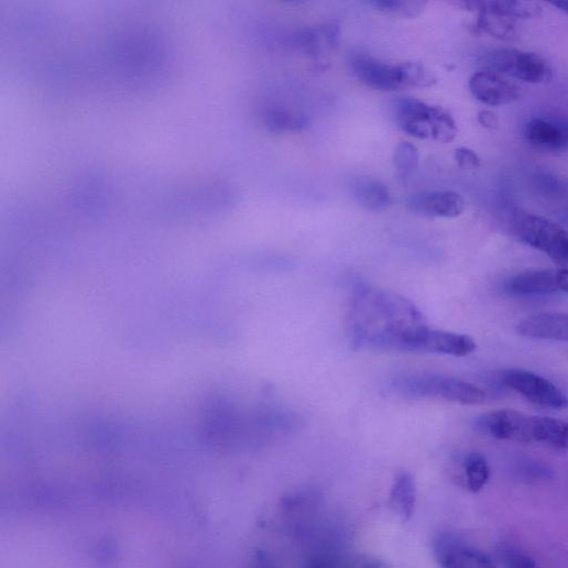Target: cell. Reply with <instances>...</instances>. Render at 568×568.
I'll use <instances>...</instances> for the list:
<instances>
[{
    "label": "cell",
    "instance_id": "12",
    "mask_svg": "<svg viewBox=\"0 0 568 568\" xmlns=\"http://www.w3.org/2000/svg\"><path fill=\"white\" fill-rule=\"evenodd\" d=\"M469 87L478 101L490 107L511 105L521 96L520 88L505 76L485 69L471 77Z\"/></svg>",
    "mask_w": 568,
    "mask_h": 568
},
{
    "label": "cell",
    "instance_id": "7",
    "mask_svg": "<svg viewBox=\"0 0 568 568\" xmlns=\"http://www.w3.org/2000/svg\"><path fill=\"white\" fill-rule=\"evenodd\" d=\"M502 383L520 393L526 400L543 408L564 409L568 397L549 380L525 370H506L501 374Z\"/></svg>",
    "mask_w": 568,
    "mask_h": 568
},
{
    "label": "cell",
    "instance_id": "16",
    "mask_svg": "<svg viewBox=\"0 0 568 568\" xmlns=\"http://www.w3.org/2000/svg\"><path fill=\"white\" fill-rule=\"evenodd\" d=\"M349 188L354 203L369 211L381 212L392 204L389 188L374 178L357 177L351 181Z\"/></svg>",
    "mask_w": 568,
    "mask_h": 568
},
{
    "label": "cell",
    "instance_id": "3",
    "mask_svg": "<svg viewBox=\"0 0 568 568\" xmlns=\"http://www.w3.org/2000/svg\"><path fill=\"white\" fill-rule=\"evenodd\" d=\"M391 114L397 127L418 139H434L450 144L458 125L449 111L413 97H398L391 103Z\"/></svg>",
    "mask_w": 568,
    "mask_h": 568
},
{
    "label": "cell",
    "instance_id": "28",
    "mask_svg": "<svg viewBox=\"0 0 568 568\" xmlns=\"http://www.w3.org/2000/svg\"><path fill=\"white\" fill-rule=\"evenodd\" d=\"M247 568H276L271 558L263 551H256Z\"/></svg>",
    "mask_w": 568,
    "mask_h": 568
},
{
    "label": "cell",
    "instance_id": "31",
    "mask_svg": "<svg viewBox=\"0 0 568 568\" xmlns=\"http://www.w3.org/2000/svg\"><path fill=\"white\" fill-rule=\"evenodd\" d=\"M560 223L568 226V211L557 218Z\"/></svg>",
    "mask_w": 568,
    "mask_h": 568
},
{
    "label": "cell",
    "instance_id": "26",
    "mask_svg": "<svg viewBox=\"0 0 568 568\" xmlns=\"http://www.w3.org/2000/svg\"><path fill=\"white\" fill-rule=\"evenodd\" d=\"M549 120L553 129V152H567L568 117L549 118Z\"/></svg>",
    "mask_w": 568,
    "mask_h": 568
},
{
    "label": "cell",
    "instance_id": "5",
    "mask_svg": "<svg viewBox=\"0 0 568 568\" xmlns=\"http://www.w3.org/2000/svg\"><path fill=\"white\" fill-rule=\"evenodd\" d=\"M485 70L499 73L527 84L550 81L553 70L540 55L518 50H496L481 58Z\"/></svg>",
    "mask_w": 568,
    "mask_h": 568
},
{
    "label": "cell",
    "instance_id": "4",
    "mask_svg": "<svg viewBox=\"0 0 568 568\" xmlns=\"http://www.w3.org/2000/svg\"><path fill=\"white\" fill-rule=\"evenodd\" d=\"M393 386L398 393L409 397L437 398L465 405L481 404L487 400V392L478 385L438 374L398 378Z\"/></svg>",
    "mask_w": 568,
    "mask_h": 568
},
{
    "label": "cell",
    "instance_id": "18",
    "mask_svg": "<svg viewBox=\"0 0 568 568\" xmlns=\"http://www.w3.org/2000/svg\"><path fill=\"white\" fill-rule=\"evenodd\" d=\"M416 502V488L408 472H400L393 482L390 494L391 509L403 520L412 517Z\"/></svg>",
    "mask_w": 568,
    "mask_h": 568
},
{
    "label": "cell",
    "instance_id": "10",
    "mask_svg": "<svg viewBox=\"0 0 568 568\" xmlns=\"http://www.w3.org/2000/svg\"><path fill=\"white\" fill-rule=\"evenodd\" d=\"M351 69L364 86L379 91L407 89L404 65H391L367 55L356 56Z\"/></svg>",
    "mask_w": 568,
    "mask_h": 568
},
{
    "label": "cell",
    "instance_id": "27",
    "mask_svg": "<svg viewBox=\"0 0 568 568\" xmlns=\"http://www.w3.org/2000/svg\"><path fill=\"white\" fill-rule=\"evenodd\" d=\"M455 160L458 166L465 171H476L481 167V159L469 149L457 150Z\"/></svg>",
    "mask_w": 568,
    "mask_h": 568
},
{
    "label": "cell",
    "instance_id": "11",
    "mask_svg": "<svg viewBox=\"0 0 568 568\" xmlns=\"http://www.w3.org/2000/svg\"><path fill=\"white\" fill-rule=\"evenodd\" d=\"M406 208L414 215L428 218H457L465 212L463 197L452 190L417 193L406 199Z\"/></svg>",
    "mask_w": 568,
    "mask_h": 568
},
{
    "label": "cell",
    "instance_id": "29",
    "mask_svg": "<svg viewBox=\"0 0 568 568\" xmlns=\"http://www.w3.org/2000/svg\"><path fill=\"white\" fill-rule=\"evenodd\" d=\"M478 119H479L480 124L482 127H484L485 129L493 130V129H496L499 127V118L491 110H482L479 113Z\"/></svg>",
    "mask_w": 568,
    "mask_h": 568
},
{
    "label": "cell",
    "instance_id": "23",
    "mask_svg": "<svg viewBox=\"0 0 568 568\" xmlns=\"http://www.w3.org/2000/svg\"><path fill=\"white\" fill-rule=\"evenodd\" d=\"M418 163V150L408 141H400L393 154L397 174L403 178L411 176L417 170Z\"/></svg>",
    "mask_w": 568,
    "mask_h": 568
},
{
    "label": "cell",
    "instance_id": "8",
    "mask_svg": "<svg viewBox=\"0 0 568 568\" xmlns=\"http://www.w3.org/2000/svg\"><path fill=\"white\" fill-rule=\"evenodd\" d=\"M505 292L520 297L568 294V269L522 272L507 281Z\"/></svg>",
    "mask_w": 568,
    "mask_h": 568
},
{
    "label": "cell",
    "instance_id": "24",
    "mask_svg": "<svg viewBox=\"0 0 568 568\" xmlns=\"http://www.w3.org/2000/svg\"><path fill=\"white\" fill-rule=\"evenodd\" d=\"M403 65L407 89L428 88L436 85L437 78L435 75L429 69H426L422 64L405 63Z\"/></svg>",
    "mask_w": 568,
    "mask_h": 568
},
{
    "label": "cell",
    "instance_id": "6",
    "mask_svg": "<svg viewBox=\"0 0 568 568\" xmlns=\"http://www.w3.org/2000/svg\"><path fill=\"white\" fill-rule=\"evenodd\" d=\"M515 236L525 244L545 253L554 262L568 264V231L546 218L524 215L515 223Z\"/></svg>",
    "mask_w": 568,
    "mask_h": 568
},
{
    "label": "cell",
    "instance_id": "22",
    "mask_svg": "<svg viewBox=\"0 0 568 568\" xmlns=\"http://www.w3.org/2000/svg\"><path fill=\"white\" fill-rule=\"evenodd\" d=\"M371 6L386 15L414 19L424 11L426 3L417 0H374Z\"/></svg>",
    "mask_w": 568,
    "mask_h": 568
},
{
    "label": "cell",
    "instance_id": "21",
    "mask_svg": "<svg viewBox=\"0 0 568 568\" xmlns=\"http://www.w3.org/2000/svg\"><path fill=\"white\" fill-rule=\"evenodd\" d=\"M465 472L468 489L478 493L490 480V467L487 459L479 454H471L465 460Z\"/></svg>",
    "mask_w": 568,
    "mask_h": 568
},
{
    "label": "cell",
    "instance_id": "15",
    "mask_svg": "<svg viewBox=\"0 0 568 568\" xmlns=\"http://www.w3.org/2000/svg\"><path fill=\"white\" fill-rule=\"evenodd\" d=\"M303 568H385L376 558L340 548L315 551Z\"/></svg>",
    "mask_w": 568,
    "mask_h": 568
},
{
    "label": "cell",
    "instance_id": "19",
    "mask_svg": "<svg viewBox=\"0 0 568 568\" xmlns=\"http://www.w3.org/2000/svg\"><path fill=\"white\" fill-rule=\"evenodd\" d=\"M265 127L272 132H301L309 124L302 112L284 107H271L264 113Z\"/></svg>",
    "mask_w": 568,
    "mask_h": 568
},
{
    "label": "cell",
    "instance_id": "13",
    "mask_svg": "<svg viewBox=\"0 0 568 568\" xmlns=\"http://www.w3.org/2000/svg\"><path fill=\"white\" fill-rule=\"evenodd\" d=\"M341 29L339 23L329 22L317 28H307L297 32L293 37L294 46L312 58H319L328 50L336 48L340 43Z\"/></svg>",
    "mask_w": 568,
    "mask_h": 568
},
{
    "label": "cell",
    "instance_id": "1",
    "mask_svg": "<svg viewBox=\"0 0 568 568\" xmlns=\"http://www.w3.org/2000/svg\"><path fill=\"white\" fill-rule=\"evenodd\" d=\"M348 327L357 349L387 352H422L429 330L409 301L367 284L354 291Z\"/></svg>",
    "mask_w": 568,
    "mask_h": 568
},
{
    "label": "cell",
    "instance_id": "9",
    "mask_svg": "<svg viewBox=\"0 0 568 568\" xmlns=\"http://www.w3.org/2000/svg\"><path fill=\"white\" fill-rule=\"evenodd\" d=\"M434 551L441 568H498L488 554L455 534L439 535L434 543Z\"/></svg>",
    "mask_w": 568,
    "mask_h": 568
},
{
    "label": "cell",
    "instance_id": "30",
    "mask_svg": "<svg viewBox=\"0 0 568 568\" xmlns=\"http://www.w3.org/2000/svg\"><path fill=\"white\" fill-rule=\"evenodd\" d=\"M551 7H555L557 10L568 14V2H553Z\"/></svg>",
    "mask_w": 568,
    "mask_h": 568
},
{
    "label": "cell",
    "instance_id": "20",
    "mask_svg": "<svg viewBox=\"0 0 568 568\" xmlns=\"http://www.w3.org/2000/svg\"><path fill=\"white\" fill-rule=\"evenodd\" d=\"M478 15V29L492 37L514 41L520 35L516 20L489 13H479Z\"/></svg>",
    "mask_w": 568,
    "mask_h": 568
},
{
    "label": "cell",
    "instance_id": "2",
    "mask_svg": "<svg viewBox=\"0 0 568 568\" xmlns=\"http://www.w3.org/2000/svg\"><path fill=\"white\" fill-rule=\"evenodd\" d=\"M477 424L499 440L542 444L558 451L568 450V423L562 419L500 409L481 416Z\"/></svg>",
    "mask_w": 568,
    "mask_h": 568
},
{
    "label": "cell",
    "instance_id": "14",
    "mask_svg": "<svg viewBox=\"0 0 568 568\" xmlns=\"http://www.w3.org/2000/svg\"><path fill=\"white\" fill-rule=\"evenodd\" d=\"M520 336L528 339L568 342V314H539L521 321Z\"/></svg>",
    "mask_w": 568,
    "mask_h": 568
},
{
    "label": "cell",
    "instance_id": "17",
    "mask_svg": "<svg viewBox=\"0 0 568 568\" xmlns=\"http://www.w3.org/2000/svg\"><path fill=\"white\" fill-rule=\"evenodd\" d=\"M461 7L469 11L489 13L513 20H527L542 13L539 3L518 2V0H485V2H465Z\"/></svg>",
    "mask_w": 568,
    "mask_h": 568
},
{
    "label": "cell",
    "instance_id": "25",
    "mask_svg": "<svg viewBox=\"0 0 568 568\" xmlns=\"http://www.w3.org/2000/svg\"><path fill=\"white\" fill-rule=\"evenodd\" d=\"M499 558L502 568H539L531 556L512 546L501 547Z\"/></svg>",
    "mask_w": 568,
    "mask_h": 568
}]
</instances>
